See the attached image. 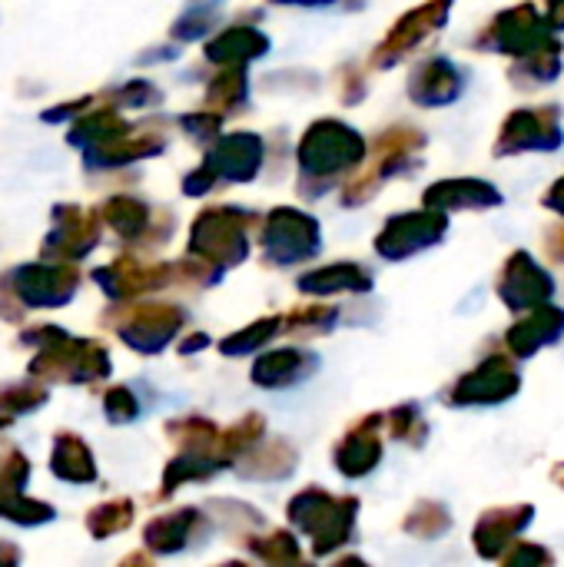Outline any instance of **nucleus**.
I'll return each instance as SVG.
<instances>
[{
  "mask_svg": "<svg viewBox=\"0 0 564 567\" xmlns=\"http://www.w3.org/2000/svg\"><path fill=\"white\" fill-rule=\"evenodd\" d=\"M263 159V143L256 136H229L213 150V173L229 179H249Z\"/></svg>",
  "mask_w": 564,
  "mask_h": 567,
  "instance_id": "obj_10",
  "label": "nucleus"
},
{
  "mask_svg": "<svg viewBox=\"0 0 564 567\" xmlns=\"http://www.w3.org/2000/svg\"><path fill=\"white\" fill-rule=\"evenodd\" d=\"M366 429H369V422H366L359 432H352V435L339 445V452H336L339 472H346V475H366V472L376 465V458H379V442H376V435L366 432Z\"/></svg>",
  "mask_w": 564,
  "mask_h": 567,
  "instance_id": "obj_18",
  "label": "nucleus"
},
{
  "mask_svg": "<svg viewBox=\"0 0 564 567\" xmlns=\"http://www.w3.org/2000/svg\"><path fill=\"white\" fill-rule=\"evenodd\" d=\"M445 233V216H432V213H409L399 216L386 226V233L379 236V252L389 259L419 252L432 243H439Z\"/></svg>",
  "mask_w": 564,
  "mask_h": 567,
  "instance_id": "obj_5",
  "label": "nucleus"
},
{
  "mask_svg": "<svg viewBox=\"0 0 564 567\" xmlns=\"http://www.w3.org/2000/svg\"><path fill=\"white\" fill-rule=\"evenodd\" d=\"M532 518V508H515V512H492L475 532V545L482 555H495L499 545H505L515 532H522Z\"/></svg>",
  "mask_w": 564,
  "mask_h": 567,
  "instance_id": "obj_16",
  "label": "nucleus"
},
{
  "mask_svg": "<svg viewBox=\"0 0 564 567\" xmlns=\"http://www.w3.org/2000/svg\"><path fill=\"white\" fill-rule=\"evenodd\" d=\"M564 332V312L552 309V306H542L529 322L515 326L512 336H509V346L519 352V355H532L535 349H542L545 342H555Z\"/></svg>",
  "mask_w": 564,
  "mask_h": 567,
  "instance_id": "obj_12",
  "label": "nucleus"
},
{
  "mask_svg": "<svg viewBox=\"0 0 564 567\" xmlns=\"http://www.w3.org/2000/svg\"><path fill=\"white\" fill-rule=\"evenodd\" d=\"M562 140L558 133V123H555V110H539V113H515L509 123H505V133H502V146L499 153L505 150H532V146H555Z\"/></svg>",
  "mask_w": 564,
  "mask_h": 567,
  "instance_id": "obj_9",
  "label": "nucleus"
},
{
  "mask_svg": "<svg viewBox=\"0 0 564 567\" xmlns=\"http://www.w3.org/2000/svg\"><path fill=\"white\" fill-rule=\"evenodd\" d=\"M519 389V375L505 359H489L479 372H472L469 379H462V385L452 392L455 402H469V405H492L509 399Z\"/></svg>",
  "mask_w": 564,
  "mask_h": 567,
  "instance_id": "obj_7",
  "label": "nucleus"
},
{
  "mask_svg": "<svg viewBox=\"0 0 564 567\" xmlns=\"http://www.w3.org/2000/svg\"><path fill=\"white\" fill-rule=\"evenodd\" d=\"M283 3H329V0H283Z\"/></svg>",
  "mask_w": 564,
  "mask_h": 567,
  "instance_id": "obj_25",
  "label": "nucleus"
},
{
  "mask_svg": "<svg viewBox=\"0 0 564 567\" xmlns=\"http://www.w3.org/2000/svg\"><path fill=\"white\" fill-rule=\"evenodd\" d=\"M352 512L356 502H336L322 492H306L289 505L293 522L316 538V551H329L346 542L352 532Z\"/></svg>",
  "mask_w": 564,
  "mask_h": 567,
  "instance_id": "obj_2",
  "label": "nucleus"
},
{
  "mask_svg": "<svg viewBox=\"0 0 564 567\" xmlns=\"http://www.w3.org/2000/svg\"><path fill=\"white\" fill-rule=\"evenodd\" d=\"M20 292L30 306H60V299L73 292V276L23 269L20 272Z\"/></svg>",
  "mask_w": 564,
  "mask_h": 567,
  "instance_id": "obj_15",
  "label": "nucleus"
},
{
  "mask_svg": "<svg viewBox=\"0 0 564 567\" xmlns=\"http://www.w3.org/2000/svg\"><path fill=\"white\" fill-rule=\"evenodd\" d=\"M492 37H495V47L509 50V53H539L542 47L555 43L548 37V27L542 23V17L532 7H519L512 13H502L495 20Z\"/></svg>",
  "mask_w": 564,
  "mask_h": 567,
  "instance_id": "obj_6",
  "label": "nucleus"
},
{
  "mask_svg": "<svg viewBox=\"0 0 564 567\" xmlns=\"http://www.w3.org/2000/svg\"><path fill=\"white\" fill-rule=\"evenodd\" d=\"M266 252L276 262H296L319 249V226L316 219L296 213V209H276L266 223Z\"/></svg>",
  "mask_w": 564,
  "mask_h": 567,
  "instance_id": "obj_3",
  "label": "nucleus"
},
{
  "mask_svg": "<svg viewBox=\"0 0 564 567\" xmlns=\"http://www.w3.org/2000/svg\"><path fill=\"white\" fill-rule=\"evenodd\" d=\"M362 159V140L359 133H352L349 126L336 123V120H326V123H316L302 146H299V163L306 173H316V176H329V173H339L346 166H356Z\"/></svg>",
  "mask_w": 564,
  "mask_h": 567,
  "instance_id": "obj_1",
  "label": "nucleus"
},
{
  "mask_svg": "<svg viewBox=\"0 0 564 567\" xmlns=\"http://www.w3.org/2000/svg\"><path fill=\"white\" fill-rule=\"evenodd\" d=\"M193 249L203 252V256H209V259H219V266L239 262L246 256V226H243V216L239 213H229V209L206 213L196 223Z\"/></svg>",
  "mask_w": 564,
  "mask_h": 567,
  "instance_id": "obj_4",
  "label": "nucleus"
},
{
  "mask_svg": "<svg viewBox=\"0 0 564 567\" xmlns=\"http://www.w3.org/2000/svg\"><path fill=\"white\" fill-rule=\"evenodd\" d=\"M369 286H372V279L366 276V269L349 266V262L329 266V269L312 272L309 279L299 282L302 292H336V289H369Z\"/></svg>",
  "mask_w": 564,
  "mask_h": 567,
  "instance_id": "obj_20",
  "label": "nucleus"
},
{
  "mask_svg": "<svg viewBox=\"0 0 564 567\" xmlns=\"http://www.w3.org/2000/svg\"><path fill=\"white\" fill-rule=\"evenodd\" d=\"M429 206H489L499 203V193L485 183H472V179H459V183H439L429 196Z\"/></svg>",
  "mask_w": 564,
  "mask_h": 567,
  "instance_id": "obj_17",
  "label": "nucleus"
},
{
  "mask_svg": "<svg viewBox=\"0 0 564 567\" xmlns=\"http://www.w3.org/2000/svg\"><path fill=\"white\" fill-rule=\"evenodd\" d=\"M276 326H279V319H266V322H256L246 336L239 332V336H233V339H226L223 342V352H229V355H239V352H249V349H259L273 332H276Z\"/></svg>",
  "mask_w": 564,
  "mask_h": 567,
  "instance_id": "obj_22",
  "label": "nucleus"
},
{
  "mask_svg": "<svg viewBox=\"0 0 564 567\" xmlns=\"http://www.w3.org/2000/svg\"><path fill=\"white\" fill-rule=\"evenodd\" d=\"M552 17H555V23L564 27V0H552Z\"/></svg>",
  "mask_w": 564,
  "mask_h": 567,
  "instance_id": "obj_24",
  "label": "nucleus"
},
{
  "mask_svg": "<svg viewBox=\"0 0 564 567\" xmlns=\"http://www.w3.org/2000/svg\"><path fill=\"white\" fill-rule=\"evenodd\" d=\"M548 206H552V209H558V213L564 216V179L558 183V186H555V189H552V196H548Z\"/></svg>",
  "mask_w": 564,
  "mask_h": 567,
  "instance_id": "obj_23",
  "label": "nucleus"
},
{
  "mask_svg": "<svg viewBox=\"0 0 564 567\" xmlns=\"http://www.w3.org/2000/svg\"><path fill=\"white\" fill-rule=\"evenodd\" d=\"M445 7H449V0H435V3H425V7H419L416 13H409L396 30H392V37L386 40V47H382V60L386 56H396V53H406V50H412L432 27H439L442 20H445Z\"/></svg>",
  "mask_w": 564,
  "mask_h": 567,
  "instance_id": "obj_11",
  "label": "nucleus"
},
{
  "mask_svg": "<svg viewBox=\"0 0 564 567\" xmlns=\"http://www.w3.org/2000/svg\"><path fill=\"white\" fill-rule=\"evenodd\" d=\"M459 86H462V80L445 60L422 63L412 76V96L419 103H449L459 96Z\"/></svg>",
  "mask_w": 564,
  "mask_h": 567,
  "instance_id": "obj_13",
  "label": "nucleus"
},
{
  "mask_svg": "<svg viewBox=\"0 0 564 567\" xmlns=\"http://www.w3.org/2000/svg\"><path fill=\"white\" fill-rule=\"evenodd\" d=\"M312 369H316V359H312L309 352H293V349H286V352L263 355V359L256 362V369H253V379H256L259 385L279 389V385H289V382L309 375Z\"/></svg>",
  "mask_w": 564,
  "mask_h": 567,
  "instance_id": "obj_14",
  "label": "nucleus"
},
{
  "mask_svg": "<svg viewBox=\"0 0 564 567\" xmlns=\"http://www.w3.org/2000/svg\"><path fill=\"white\" fill-rule=\"evenodd\" d=\"M263 50H266V37L256 30H229L209 43V56L223 63H243L249 56H259Z\"/></svg>",
  "mask_w": 564,
  "mask_h": 567,
  "instance_id": "obj_19",
  "label": "nucleus"
},
{
  "mask_svg": "<svg viewBox=\"0 0 564 567\" xmlns=\"http://www.w3.org/2000/svg\"><path fill=\"white\" fill-rule=\"evenodd\" d=\"M548 296H552V279H548L525 252H519V256L509 262V269H505L502 299H505L512 309H525V306H542Z\"/></svg>",
  "mask_w": 564,
  "mask_h": 567,
  "instance_id": "obj_8",
  "label": "nucleus"
},
{
  "mask_svg": "<svg viewBox=\"0 0 564 567\" xmlns=\"http://www.w3.org/2000/svg\"><path fill=\"white\" fill-rule=\"evenodd\" d=\"M193 522V512H183L180 518H166V522H156L150 532H146V538L153 542V545H160V548H176L183 538H186V525Z\"/></svg>",
  "mask_w": 564,
  "mask_h": 567,
  "instance_id": "obj_21",
  "label": "nucleus"
}]
</instances>
